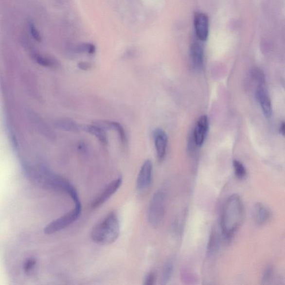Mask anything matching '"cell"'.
I'll use <instances>...</instances> for the list:
<instances>
[{"instance_id": "1", "label": "cell", "mask_w": 285, "mask_h": 285, "mask_svg": "<svg viewBox=\"0 0 285 285\" xmlns=\"http://www.w3.org/2000/svg\"><path fill=\"white\" fill-rule=\"evenodd\" d=\"M244 216V205L240 196H230L223 205L221 217L222 233L226 239H230L236 232Z\"/></svg>"}, {"instance_id": "2", "label": "cell", "mask_w": 285, "mask_h": 285, "mask_svg": "<svg viewBox=\"0 0 285 285\" xmlns=\"http://www.w3.org/2000/svg\"><path fill=\"white\" fill-rule=\"evenodd\" d=\"M119 233V219L117 214L113 211L93 227L90 235L92 240L96 244L108 245L117 240Z\"/></svg>"}, {"instance_id": "3", "label": "cell", "mask_w": 285, "mask_h": 285, "mask_svg": "<svg viewBox=\"0 0 285 285\" xmlns=\"http://www.w3.org/2000/svg\"><path fill=\"white\" fill-rule=\"evenodd\" d=\"M166 206V194L163 190H159L153 195L150 202L148 219L153 227H159L162 222Z\"/></svg>"}, {"instance_id": "4", "label": "cell", "mask_w": 285, "mask_h": 285, "mask_svg": "<svg viewBox=\"0 0 285 285\" xmlns=\"http://www.w3.org/2000/svg\"><path fill=\"white\" fill-rule=\"evenodd\" d=\"M82 209V205H75L72 211L69 212L46 226L44 229V233L52 234L67 228L79 217Z\"/></svg>"}, {"instance_id": "5", "label": "cell", "mask_w": 285, "mask_h": 285, "mask_svg": "<svg viewBox=\"0 0 285 285\" xmlns=\"http://www.w3.org/2000/svg\"><path fill=\"white\" fill-rule=\"evenodd\" d=\"M122 183V177H119L107 186L102 193L96 198L91 203V208L92 210L97 209L106 202L112 196Z\"/></svg>"}, {"instance_id": "6", "label": "cell", "mask_w": 285, "mask_h": 285, "mask_svg": "<svg viewBox=\"0 0 285 285\" xmlns=\"http://www.w3.org/2000/svg\"><path fill=\"white\" fill-rule=\"evenodd\" d=\"M194 25L198 39L201 41H206L209 32V20L207 15L202 13H196Z\"/></svg>"}, {"instance_id": "7", "label": "cell", "mask_w": 285, "mask_h": 285, "mask_svg": "<svg viewBox=\"0 0 285 285\" xmlns=\"http://www.w3.org/2000/svg\"><path fill=\"white\" fill-rule=\"evenodd\" d=\"M153 171V164L150 160L144 161L137 180V187L139 191H143L148 187L151 183Z\"/></svg>"}, {"instance_id": "8", "label": "cell", "mask_w": 285, "mask_h": 285, "mask_svg": "<svg viewBox=\"0 0 285 285\" xmlns=\"http://www.w3.org/2000/svg\"><path fill=\"white\" fill-rule=\"evenodd\" d=\"M153 137L158 158L160 160H162L166 153L168 144L167 135L163 129L157 128L154 131Z\"/></svg>"}, {"instance_id": "9", "label": "cell", "mask_w": 285, "mask_h": 285, "mask_svg": "<svg viewBox=\"0 0 285 285\" xmlns=\"http://www.w3.org/2000/svg\"><path fill=\"white\" fill-rule=\"evenodd\" d=\"M256 98L259 101L265 116L270 118L272 109L270 98H269L265 85H259L256 90Z\"/></svg>"}, {"instance_id": "10", "label": "cell", "mask_w": 285, "mask_h": 285, "mask_svg": "<svg viewBox=\"0 0 285 285\" xmlns=\"http://www.w3.org/2000/svg\"><path fill=\"white\" fill-rule=\"evenodd\" d=\"M208 128H209V121L206 115H202L196 123L194 137L196 145L201 147L205 142Z\"/></svg>"}, {"instance_id": "11", "label": "cell", "mask_w": 285, "mask_h": 285, "mask_svg": "<svg viewBox=\"0 0 285 285\" xmlns=\"http://www.w3.org/2000/svg\"><path fill=\"white\" fill-rule=\"evenodd\" d=\"M190 56L192 64L195 68L197 69H201L203 64L204 52L201 44L196 41L192 44Z\"/></svg>"}, {"instance_id": "12", "label": "cell", "mask_w": 285, "mask_h": 285, "mask_svg": "<svg viewBox=\"0 0 285 285\" xmlns=\"http://www.w3.org/2000/svg\"><path fill=\"white\" fill-rule=\"evenodd\" d=\"M253 216L258 225H263L270 219L271 212L263 204L258 203L254 208Z\"/></svg>"}, {"instance_id": "13", "label": "cell", "mask_w": 285, "mask_h": 285, "mask_svg": "<svg viewBox=\"0 0 285 285\" xmlns=\"http://www.w3.org/2000/svg\"><path fill=\"white\" fill-rule=\"evenodd\" d=\"M83 130L94 135L103 144L107 143V134L105 131L100 127L92 125H85L82 126Z\"/></svg>"}, {"instance_id": "14", "label": "cell", "mask_w": 285, "mask_h": 285, "mask_svg": "<svg viewBox=\"0 0 285 285\" xmlns=\"http://www.w3.org/2000/svg\"><path fill=\"white\" fill-rule=\"evenodd\" d=\"M173 268V265L170 262H168L164 265L161 276V284L165 285L168 283L169 280L171 279Z\"/></svg>"}, {"instance_id": "15", "label": "cell", "mask_w": 285, "mask_h": 285, "mask_svg": "<svg viewBox=\"0 0 285 285\" xmlns=\"http://www.w3.org/2000/svg\"><path fill=\"white\" fill-rule=\"evenodd\" d=\"M57 125L59 128L69 131H78L82 126L76 124L75 122L69 121H61L57 123Z\"/></svg>"}, {"instance_id": "16", "label": "cell", "mask_w": 285, "mask_h": 285, "mask_svg": "<svg viewBox=\"0 0 285 285\" xmlns=\"http://www.w3.org/2000/svg\"><path fill=\"white\" fill-rule=\"evenodd\" d=\"M235 175L238 178L242 179L246 175V170L244 165L240 161L234 160L233 162Z\"/></svg>"}, {"instance_id": "17", "label": "cell", "mask_w": 285, "mask_h": 285, "mask_svg": "<svg viewBox=\"0 0 285 285\" xmlns=\"http://www.w3.org/2000/svg\"><path fill=\"white\" fill-rule=\"evenodd\" d=\"M36 60L38 64L46 67H53L55 64L54 60L44 56L36 55Z\"/></svg>"}, {"instance_id": "18", "label": "cell", "mask_w": 285, "mask_h": 285, "mask_svg": "<svg viewBox=\"0 0 285 285\" xmlns=\"http://www.w3.org/2000/svg\"><path fill=\"white\" fill-rule=\"evenodd\" d=\"M252 78L255 79L259 85H265V76L264 73L259 68H254L251 71Z\"/></svg>"}, {"instance_id": "19", "label": "cell", "mask_w": 285, "mask_h": 285, "mask_svg": "<svg viewBox=\"0 0 285 285\" xmlns=\"http://www.w3.org/2000/svg\"><path fill=\"white\" fill-rule=\"evenodd\" d=\"M36 265V260L34 258L30 257L27 259L23 265V270L26 274H29L33 271Z\"/></svg>"}, {"instance_id": "20", "label": "cell", "mask_w": 285, "mask_h": 285, "mask_svg": "<svg viewBox=\"0 0 285 285\" xmlns=\"http://www.w3.org/2000/svg\"><path fill=\"white\" fill-rule=\"evenodd\" d=\"M109 125L112 126L113 128H115L117 130L119 133V137L121 138L122 142L123 144H125L126 142V137L124 129L123 126L117 122H111L109 123Z\"/></svg>"}, {"instance_id": "21", "label": "cell", "mask_w": 285, "mask_h": 285, "mask_svg": "<svg viewBox=\"0 0 285 285\" xmlns=\"http://www.w3.org/2000/svg\"><path fill=\"white\" fill-rule=\"evenodd\" d=\"M29 29L31 36H32L34 39L38 42H41L42 40L41 34L33 23H29Z\"/></svg>"}, {"instance_id": "22", "label": "cell", "mask_w": 285, "mask_h": 285, "mask_svg": "<svg viewBox=\"0 0 285 285\" xmlns=\"http://www.w3.org/2000/svg\"><path fill=\"white\" fill-rule=\"evenodd\" d=\"M79 51L83 52H86L90 54H93L96 51V48L94 44L91 43L84 44L80 46Z\"/></svg>"}, {"instance_id": "23", "label": "cell", "mask_w": 285, "mask_h": 285, "mask_svg": "<svg viewBox=\"0 0 285 285\" xmlns=\"http://www.w3.org/2000/svg\"><path fill=\"white\" fill-rule=\"evenodd\" d=\"M156 280V273L153 272H151L148 273V275L145 276L144 281V284L145 285H153V284H155Z\"/></svg>"}, {"instance_id": "24", "label": "cell", "mask_w": 285, "mask_h": 285, "mask_svg": "<svg viewBox=\"0 0 285 285\" xmlns=\"http://www.w3.org/2000/svg\"><path fill=\"white\" fill-rule=\"evenodd\" d=\"M78 67L82 70H88L90 68V65L86 62H82L78 64Z\"/></svg>"}, {"instance_id": "25", "label": "cell", "mask_w": 285, "mask_h": 285, "mask_svg": "<svg viewBox=\"0 0 285 285\" xmlns=\"http://www.w3.org/2000/svg\"><path fill=\"white\" fill-rule=\"evenodd\" d=\"M280 132L285 137V122H283L281 125L280 128Z\"/></svg>"}, {"instance_id": "26", "label": "cell", "mask_w": 285, "mask_h": 285, "mask_svg": "<svg viewBox=\"0 0 285 285\" xmlns=\"http://www.w3.org/2000/svg\"><path fill=\"white\" fill-rule=\"evenodd\" d=\"M281 85H282V86L283 87V88L284 89V90L285 91V79H282L281 80Z\"/></svg>"}]
</instances>
